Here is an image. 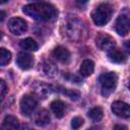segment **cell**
<instances>
[{
    "mask_svg": "<svg viewBox=\"0 0 130 130\" xmlns=\"http://www.w3.org/2000/svg\"><path fill=\"white\" fill-rule=\"evenodd\" d=\"M22 11L29 17L43 21L52 20L58 15V11L55 6L46 2H36L27 4L23 6Z\"/></svg>",
    "mask_w": 130,
    "mask_h": 130,
    "instance_id": "obj_1",
    "label": "cell"
},
{
    "mask_svg": "<svg viewBox=\"0 0 130 130\" xmlns=\"http://www.w3.org/2000/svg\"><path fill=\"white\" fill-rule=\"evenodd\" d=\"M61 31L65 38L70 41L77 42L82 39L83 34L85 31L84 24L82 21L74 16L67 17L61 26Z\"/></svg>",
    "mask_w": 130,
    "mask_h": 130,
    "instance_id": "obj_2",
    "label": "cell"
},
{
    "mask_svg": "<svg viewBox=\"0 0 130 130\" xmlns=\"http://www.w3.org/2000/svg\"><path fill=\"white\" fill-rule=\"evenodd\" d=\"M112 14L113 7L108 3H102L93 9V11L91 12V18L96 25L103 26L109 22L112 17Z\"/></svg>",
    "mask_w": 130,
    "mask_h": 130,
    "instance_id": "obj_3",
    "label": "cell"
},
{
    "mask_svg": "<svg viewBox=\"0 0 130 130\" xmlns=\"http://www.w3.org/2000/svg\"><path fill=\"white\" fill-rule=\"evenodd\" d=\"M101 90L104 96H109L116 88L118 82V76L115 72H107L100 76Z\"/></svg>",
    "mask_w": 130,
    "mask_h": 130,
    "instance_id": "obj_4",
    "label": "cell"
},
{
    "mask_svg": "<svg viewBox=\"0 0 130 130\" xmlns=\"http://www.w3.org/2000/svg\"><path fill=\"white\" fill-rule=\"evenodd\" d=\"M20 112L23 116H29L35 112L38 106V102L35 96L30 94H25L20 100Z\"/></svg>",
    "mask_w": 130,
    "mask_h": 130,
    "instance_id": "obj_5",
    "label": "cell"
},
{
    "mask_svg": "<svg viewBox=\"0 0 130 130\" xmlns=\"http://www.w3.org/2000/svg\"><path fill=\"white\" fill-rule=\"evenodd\" d=\"M95 45L100 50L109 52L116 47V42L112 36L105 32H100L95 38Z\"/></svg>",
    "mask_w": 130,
    "mask_h": 130,
    "instance_id": "obj_6",
    "label": "cell"
},
{
    "mask_svg": "<svg viewBox=\"0 0 130 130\" xmlns=\"http://www.w3.org/2000/svg\"><path fill=\"white\" fill-rule=\"evenodd\" d=\"M8 29L14 36H20L24 34L27 29V23L24 19L20 17H12L8 21Z\"/></svg>",
    "mask_w": 130,
    "mask_h": 130,
    "instance_id": "obj_7",
    "label": "cell"
},
{
    "mask_svg": "<svg viewBox=\"0 0 130 130\" xmlns=\"http://www.w3.org/2000/svg\"><path fill=\"white\" fill-rule=\"evenodd\" d=\"M34 94L40 100H46L52 92V86L42 81H36L31 85Z\"/></svg>",
    "mask_w": 130,
    "mask_h": 130,
    "instance_id": "obj_8",
    "label": "cell"
},
{
    "mask_svg": "<svg viewBox=\"0 0 130 130\" xmlns=\"http://www.w3.org/2000/svg\"><path fill=\"white\" fill-rule=\"evenodd\" d=\"M130 28V20L127 14H120L116 20L115 23V29L116 32L119 36H127Z\"/></svg>",
    "mask_w": 130,
    "mask_h": 130,
    "instance_id": "obj_9",
    "label": "cell"
},
{
    "mask_svg": "<svg viewBox=\"0 0 130 130\" xmlns=\"http://www.w3.org/2000/svg\"><path fill=\"white\" fill-rule=\"evenodd\" d=\"M111 110L118 117H121L124 119H127L130 117V107L128 104L124 102H121V101L114 102L111 106Z\"/></svg>",
    "mask_w": 130,
    "mask_h": 130,
    "instance_id": "obj_10",
    "label": "cell"
},
{
    "mask_svg": "<svg viewBox=\"0 0 130 130\" xmlns=\"http://www.w3.org/2000/svg\"><path fill=\"white\" fill-rule=\"evenodd\" d=\"M39 71L47 77H54L58 71L57 66L50 60H44L39 64Z\"/></svg>",
    "mask_w": 130,
    "mask_h": 130,
    "instance_id": "obj_11",
    "label": "cell"
},
{
    "mask_svg": "<svg viewBox=\"0 0 130 130\" xmlns=\"http://www.w3.org/2000/svg\"><path fill=\"white\" fill-rule=\"evenodd\" d=\"M16 64L17 66L22 70H28L34 65V58L30 54L25 52L18 53L16 57Z\"/></svg>",
    "mask_w": 130,
    "mask_h": 130,
    "instance_id": "obj_12",
    "label": "cell"
},
{
    "mask_svg": "<svg viewBox=\"0 0 130 130\" xmlns=\"http://www.w3.org/2000/svg\"><path fill=\"white\" fill-rule=\"evenodd\" d=\"M1 130H20V125L16 117L8 115L1 124Z\"/></svg>",
    "mask_w": 130,
    "mask_h": 130,
    "instance_id": "obj_13",
    "label": "cell"
},
{
    "mask_svg": "<svg viewBox=\"0 0 130 130\" xmlns=\"http://www.w3.org/2000/svg\"><path fill=\"white\" fill-rule=\"evenodd\" d=\"M53 55L59 62L62 63H67L70 60V52L68 51V49H66L63 46L56 47L53 51Z\"/></svg>",
    "mask_w": 130,
    "mask_h": 130,
    "instance_id": "obj_14",
    "label": "cell"
},
{
    "mask_svg": "<svg viewBox=\"0 0 130 130\" xmlns=\"http://www.w3.org/2000/svg\"><path fill=\"white\" fill-rule=\"evenodd\" d=\"M50 114L47 110L45 109H42L40 110L36 115H35V118H34V121H35V124L37 126H40V127H43V126H46L50 123Z\"/></svg>",
    "mask_w": 130,
    "mask_h": 130,
    "instance_id": "obj_15",
    "label": "cell"
},
{
    "mask_svg": "<svg viewBox=\"0 0 130 130\" xmlns=\"http://www.w3.org/2000/svg\"><path fill=\"white\" fill-rule=\"evenodd\" d=\"M108 57L110 61H112L113 63H123L126 60V56L123 53V51H121L116 47L108 52Z\"/></svg>",
    "mask_w": 130,
    "mask_h": 130,
    "instance_id": "obj_16",
    "label": "cell"
},
{
    "mask_svg": "<svg viewBox=\"0 0 130 130\" xmlns=\"http://www.w3.org/2000/svg\"><path fill=\"white\" fill-rule=\"evenodd\" d=\"M93 70H94V63L89 59H85V60L82 61V63L80 65L79 73H80L81 76L87 77V76L92 74Z\"/></svg>",
    "mask_w": 130,
    "mask_h": 130,
    "instance_id": "obj_17",
    "label": "cell"
},
{
    "mask_svg": "<svg viewBox=\"0 0 130 130\" xmlns=\"http://www.w3.org/2000/svg\"><path fill=\"white\" fill-rule=\"evenodd\" d=\"M51 110L57 118H62L65 114V104L60 100H55L51 103Z\"/></svg>",
    "mask_w": 130,
    "mask_h": 130,
    "instance_id": "obj_18",
    "label": "cell"
},
{
    "mask_svg": "<svg viewBox=\"0 0 130 130\" xmlns=\"http://www.w3.org/2000/svg\"><path fill=\"white\" fill-rule=\"evenodd\" d=\"M19 45H20L21 49H23L24 51L35 52V51H37V50L39 49L38 43H37L35 40H32L31 38H26V39L22 40Z\"/></svg>",
    "mask_w": 130,
    "mask_h": 130,
    "instance_id": "obj_19",
    "label": "cell"
},
{
    "mask_svg": "<svg viewBox=\"0 0 130 130\" xmlns=\"http://www.w3.org/2000/svg\"><path fill=\"white\" fill-rule=\"evenodd\" d=\"M87 115H88V117L91 120H93V121H100L103 118V116H104V112H103L102 108L94 107V108H92V109H90L88 111Z\"/></svg>",
    "mask_w": 130,
    "mask_h": 130,
    "instance_id": "obj_20",
    "label": "cell"
},
{
    "mask_svg": "<svg viewBox=\"0 0 130 130\" xmlns=\"http://www.w3.org/2000/svg\"><path fill=\"white\" fill-rule=\"evenodd\" d=\"M11 60V53L5 49L1 48L0 49V66H5L7 65Z\"/></svg>",
    "mask_w": 130,
    "mask_h": 130,
    "instance_id": "obj_21",
    "label": "cell"
},
{
    "mask_svg": "<svg viewBox=\"0 0 130 130\" xmlns=\"http://www.w3.org/2000/svg\"><path fill=\"white\" fill-rule=\"evenodd\" d=\"M83 125V119L81 117H74L72 120H71V127L74 129V130H77L78 128H80L81 126Z\"/></svg>",
    "mask_w": 130,
    "mask_h": 130,
    "instance_id": "obj_22",
    "label": "cell"
},
{
    "mask_svg": "<svg viewBox=\"0 0 130 130\" xmlns=\"http://www.w3.org/2000/svg\"><path fill=\"white\" fill-rule=\"evenodd\" d=\"M62 92L66 95H68L70 99L72 100H77L79 98V92L72 90V89H68V88H62Z\"/></svg>",
    "mask_w": 130,
    "mask_h": 130,
    "instance_id": "obj_23",
    "label": "cell"
},
{
    "mask_svg": "<svg viewBox=\"0 0 130 130\" xmlns=\"http://www.w3.org/2000/svg\"><path fill=\"white\" fill-rule=\"evenodd\" d=\"M7 92V85L6 82L3 79H0V102H2V100L4 99V96L6 95Z\"/></svg>",
    "mask_w": 130,
    "mask_h": 130,
    "instance_id": "obj_24",
    "label": "cell"
},
{
    "mask_svg": "<svg viewBox=\"0 0 130 130\" xmlns=\"http://www.w3.org/2000/svg\"><path fill=\"white\" fill-rule=\"evenodd\" d=\"M113 130H128V129H127V127H126L125 125H120V124H117V125H115V126H114Z\"/></svg>",
    "mask_w": 130,
    "mask_h": 130,
    "instance_id": "obj_25",
    "label": "cell"
},
{
    "mask_svg": "<svg viewBox=\"0 0 130 130\" xmlns=\"http://www.w3.org/2000/svg\"><path fill=\"white\" fill-rule=\"evenodd\" d=\"M5 17H6V12H5V11H3V10H0V21L4 20V19H5Z\"/></svg>",
    "mask_w": 130,
    "mask_h": 130,
    "instance_id": "obj_26",
    "label": "cell"
},
{
    "mask_svg": "<svg viewBox=\"0 0 130 130\" xmlns=\"http://www.w3.org/2000/svg\"><path fill=\"white\" fill-rule=\"evenodd\" d=\"M20 130H34V129L30 128V127H28V126H23L22 128H20Z\"/></svg>",
    "mask_w": 130,
    "mask_h": 130,
    "instance_id": "obj_27",
    "label": "cell"
},
{
    "mask_svg": "<svg viewBox=\"0 0 130 130\" xmlns=\"http://www.w3.org/2000/svg\"><path fill=\"white\" fill-rule=\"evenodd\" d=\"M87 130H99L96 127H91V128H89V129H87Z\"/></svg>",
    "mask_w": 130,
    "mask_h": 130,
    "instance_id": "obj_28",
    "label": "cell"
},
{
    "mask_svg": "<svg viewBox=\"0 0 130 130\" xmlns=\"http://www.w3.org/2000/svg\"><path fill=\"white\" fill-rule=\"evenodd\" d=\"M1 39H2V32L0 31V41H1Z\"/></svg>",
    "mask_w": 130,
    "mask_h": 130,
    "instance_id": "obj_29",
    "label": "cell"
}]
</instances>
